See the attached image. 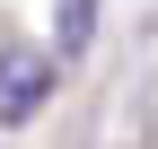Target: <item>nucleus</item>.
Returning <instances> with one entry per match:
<instances>
[{
    "label": "nucleus",
    "mask_w": 158,
    "mask_h": 149,
    "mask_svg": "<svg viewBox=\"0 0 158 149\" xmlns=\"http://www.w3.org/2000/svg\"><path fill=\"white\" fill-rule=\"evenodd\" d=\"M44 88H53L44 53H9V62H0V123H27L35 105H44Z\"/></svg>",
    "instance_id": "1"
}]
</instances>
